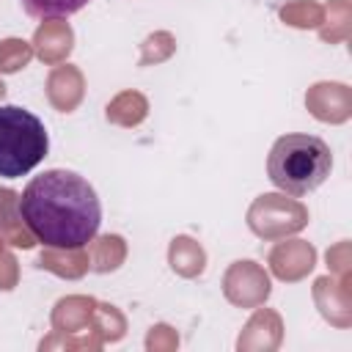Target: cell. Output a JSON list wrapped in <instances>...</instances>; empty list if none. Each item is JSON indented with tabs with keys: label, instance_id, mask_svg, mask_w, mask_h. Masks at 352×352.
<instances>
[{
	"label": "cell",
	"instance_id": "1",
	"mask_svg": "<svg viewBox=\"0 0 352 352\" xmlns=\"http://www.w3.org/2000/svg\"><path fill=\"white\" fill-rule=\"evenodd\" d=\"M16 214L44 248L80 250L99 234L102 201L80 173L50 168L25 184Z\"/></svg>",
	"mask_w": 352,
	"mask_h": 352
},
{
	"label": "cell",
	"instance_id": "2",
	"mask_svg": "<svg viewBox=\"0 0 352 352\" xmlns=\"http://www.w3.org/2000/svg\"><path fill=\"white\" fill-rule=\"evenodd\" d=\"M333 170V151L330 146L305 132L280 135L267 157V176L270 182L289 192V195H308L327 182Z\"/></svg>",
	"mask_w": 352,
	"mask_h": 352
},
{
	"label": "cell",
	"instance_id": "3",
	"mask_svg": "<svg viewBox=\"0 0 352 352\" xmlns=\"http://www.w3.org/2000/svg\"><path fill=\"white\" fill-rule=\"evenodd\" d=\"M50 151V135L38 116L19 104H0V176H28Z\"/></svg>",
	"mask_w": 352,
	"mask_h": 352
},
{
	"label": "cell",
	"instance_id": "4",
	"mask_svg": "<svg viewBox=\"0 0 352 352\" xmlns=\"http://www.w3.org/2000/svg\"><path fill=\"white\" fill-rule=\"evenodd\" d=\"M91 0H22V8L36 19H60L85 8Z\"/></svg>",
	"mask_w": 352,
	"mask_h": 352
}]
</instances>
